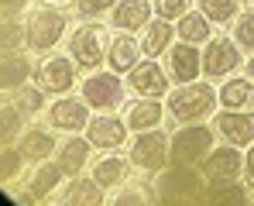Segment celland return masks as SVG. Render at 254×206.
I'll list each match as a JSON object with an SVG mask.
<instances>
[{
    "label": "cell",
    "instance_id": "6da1fadb",
    "mask_svg": "<svg viewBox=\"0 0 254 206\" xmlns=\"http://www.w3.org/2000/svg\"><path fill=\"white\" fill-rule=\"evenodd\" d=\"M206 175L199 165L169 162L162 172L151 175V193L155 203H199L206 196Z\"/></svg>",
    "mask_w": 254,
    "mask_h": 206
},
{
    "label": "cell",
    "instance_id": "7a4b0ae2",
    "mask_svg": "<svg viewBox=\"0 0 254 206\" xmlns=\"http://www.w3.org/2000/svg\"><path fill=\"white\" fill-rule=\"evenodd\" d=\"M216 107H220V89L203 79L182 82V86L169 89V96H165V110H169V117L175 124L206 121V117L216 114Z\"/></svg>",
    "mask_w": 254,
    "mask_h": 206
},
{
    "label": "cell",
    "instance_id": "3957f363",
    "mask_svg": "<svg viewBox=\"0 0 254 206\" xmlns=\"http://www.w3.org/2000/svg\"><path fill=\"white\" fill-rule=\"evenodd\" d=\"M69 35H72V21L65 14V7L45 3L38 10H31V17H28V52L48 55V52H55Z\"/></svg>",
    "mask_w": 254,
    "mask_h": 206
},
{
    "label": "cell",
    "instance_id": "277c9868",
    "mask_svg": "<svg viewBox=\"0 0 254 206\" xmlns=\"http://www.w3.org/2000/svg\"><path fill=\"white\" fill-rule=\"evenodd\" d=\"M124 93H127V79L121 72H114L110 66L107 69H89L83 76V86H79V96L89 103V110H96V114H117V110H124Z\"/></svg>",
    "mask_w": 254,
    "mask_h": 206
},
{
    "label": "cell",
    "instance_id": "5b68a950",
    "mask_svg": "<svg viewBox=\"0 0 254 206\" xmlns=\"http://www.w3.org/2000/svg\"><path fill=\"white\" fill-rule=\"evenodd\" d=\"M127 158L130 168H137L141 175H155L172 162V137L162 127L134 131V141H127Z\"/></svg>",
    "mask_w": 254,
    "mask_h": 206
},
{
    "label": "cell",
    "instance_id": "8992f818",
    "mask_svg": "<svg viewBox=\"0 0 254 206\" xmlns=\"http://www.w3.org/2000/svg\"><path fill=\"white\" fill-rule=\"evenodd\" d=\"M172 137V162H182V165H199L213 148H216V127L203 121H192V124H182L169 134Z\"/></svg>",
    "mask_w": 254,
    "mask_h": 206
},
{
    "label": "cell",
    "instance_id": "52a82bcc",
    "mask_svg": "<svg viewBox=\"0 0 254 206\" xmlns=\"http://www.w3.org/2000/svg\"><path fill=\"white\" fill-rule=\"evenodd\" d=\"M35 82L42 86L48 96H65L76 89L79 82V66L72 55H62V52H48L38 59L35 66Z\"/></svg>",
    "mask_w": 254,
    "mask_h": 206
},
{
    "label": "cell",
    "instance_id": "ba28073f",
    "mask_svg": "<svg viewBox=\"0 0 254 206\" xmlns=\"http://www.w3.org/2000/svg\"><path fill=\"white\" fill-rule=\"evenodd\" d=\"M107 45H110V31L96 21H86L79 28H72L69 35V55L76 59L79 69H100L107 62Z\"/></svg>",
    "mask_w": 254,
    "mask_h": 206
},
{
    "label": "cell",
    "instance_id": "9c48e42d",
    "mask_svg": "<svg viewBox=\"0 0 254 206\" xmlns=\"http://www.w3.org/2000/svg\"><path fill=\"white\" fill-rule=\"evenodd\" d=\"M244 66V48L234 38H210L203 45V76L206 79H227Z\"/></svg>",
    "mask_w": 254,
    "mask_h": 206
},
{
    "label": "cell",
    "instance_id": "30bf717a",
    "mask_svg": "<svg viewBox=\"0 0 254 206\" xmlns=\"http://www.w3.org/2000/svg\"><path fill=\"white\" fill-rule=\"evenodd\" d=\"M165 69H169V76L175 86H182V82H196L203 76V48L199 45H192V41H175L169 52H165Z\"/></svg>",
    "mask_w": 254,
    "mask_h": 206
},
{
    "label": "cell",
    "instance_id": "8fae6325",
    "mask_svg": "<svg viewBox=\"0 0 254 206\" xmlns=\"http://www.w3.org/2000/svg\"><path fill=\"white\" fill-rule=\"evenodd\" d=\"M127 79V89L134 96H169V86H172V76L165 66H158L155 59H141L130 72L124 76Z\"/></svg>",
    "mask_w": 254,
    "mask_h": 206
},
{
    "label": "cell",
    "instance_id": "7c38bea8",
    "mask_svg": "<svg viewBox=\"0 0 254 206\" xmlns=\"http://www.w3.org/2000/svg\"><path fill=\"white\" fill-rule=\"evenodd\" d=\"M89 121H93V117H89V103H86L83 96H59V100L48 103V110H45V124H52V127L62 131V134H76V131H83Z\"/></svg>",
    "mask_w": 254,
    "mask_h": 206
},
{
    "label": "cell",
    "instance_id": "4fadbf2b",
    "mask_svg": "<svg viewBox=\"0 0 254 206\" xmlns=\"http://www.w3.org/2000/svg\"><path fill=\"white\" fill-rule=\"evenodd\" d=\"M206 182H230V179H244V151L237 144H220L199 162Z\"/></svg>",
    "mask_w": 254,
    "mask_h": 206
},
{
    "label": "cell",
    "instance_id": "5bb4252c",
    "mask_svg": "<svg viewBox=\"0 0 254 206\" xmlns=\"http://www.w3.org/2000/svg\"><path fill=\"white\" fill-rule=\"evenodd\" d=\"M127 131H130L127 121L124 117H114V114H96L93 121L86 124V137L100 151H121V148H127Z\"/></svg>",
    "mask_w": 254,
    "mask_h": 206
},
{
    "label": "cell",
    "instance_id": "9a60e30c",
    "mask_svg": "<svg viewBox=\"0 0 254 206\" xmlns=\"http://www.w3.org/2000/svg\"><path fill=\"white\" fill-rule=\"evenodd\" d=\"M55 134H59V131H55L52 124H28L14 144L24 151V158L31 165H38V162L52 158V155L59 151V137H55Z\"/></svg>",
    "mask_w": 254,
    "mask_h": 206
},
{
    "label": "cell",
    "instance_id": "2e32d148",
    "mask_svg": "<svg viewBox=\"0 0 254 206\" xmlns=\"http://www.w3.org/2000/svg\"><path fill=\"white\" fill-rule=\"evenodd\" d=\"M213 127L227 144H237V148L254 144V114H248V110H227L223 107L213 117Z\"/></svg>",
    "mask_w": 254,
    "mask_h": 206
},
{
    "label": "cell",
    "instance_id": "e0dca14e",
    "mask_svg": "<svg viewBox=\"0 0 254 206\" xmlns=\"http://www.w3.org/2000/svg\"><path fill=\"white\" fill-rule=\"evenodd\" d=\"M151 14H155V3L151 0H117V7L107 17H110V28L114 31L137 35V31H144L151 24Z\"/></svg>",
    "mask_w": 254,
    "mask_h": 206
},
{
    "label": "cell",
    "instance_id": "ac0fdd59",
    "mask_svg": "<svg viewBox=\"0 0 254 206\" xmlns=\"http://www.w3.org/2000/svg\"><path fill=\"white\" fill-rule=\"evenodd\" d=\"M35 79V62H31V55L28 52H3V59H0V86H3V96H10V93H17L21 86H28V82Z\"/></svg>",
    "mask_w": 254,
    "mask_h": 206
},
{
    "label": "cell",
    "instance_id": "d6986e66",
    "mask_svg": "<svg viewBox=\"0 0 254 206\" xmlns=\"http://www.w3.org/2000/svg\"><path fill=\"white\" fill-rule=\"evenodd\" d=\"M55 162L62 165L69 175H83L86 168L93 165V141H89V137H83L79 131H76V134H69L65 141H59Z\"/></svg>",
    "mask_w": 254,
    "mask_h": 206
},
{
    "label": "cell",
    "instance_id": "ffe728a7",
    "mask_svg": "<svg viewBox=\"0 0 254 206\" xmlns=\"http://www.w3.org/2000/svg\"><path fill=\"white\" fill-rule=\"evenodd\" d=\"M165 103L158 100V96H137V100H130L124 103V117L127 127L130 131H151V127H158V124L165 121Z\"/></svg>",
    "mask_w": 254,
    "mask_h": 206
},
{
    "label": "cell",
    "instance_id": "44dd1931",
    "mask_svg": "<svg viewBox=\"0 0 254 206\" xmlns=\"http://www.w3.org/2000/svg\"><path fill=\"white\" fill-rule=\"evenodd\" d=\"M141 41L134 38V35H127V31H117V35H110V45H107V66L114 69V72H121L127 76L137 62H141Z\"/></svg>",
    "mask_w": 254,
    "mask_h": 206
},
{
    "label": "cell",
    "instance_id": "7402d4cb",
    "mask_svg": "<svg viewBox=\"0 0 254 206\" xmlns=\"http://www.w3.org/2000/svg\"><path fill=\"white\" fill-rule=\"evenodd\" d=\"M127 172H130V158H127V155H114V151H103L96 162L89 165V175H93L107 193H114V189L124 186Z\"/></svg>",
    "mask_w": 254,
    "mask_h": 206
},
{
    "label": "cell",
    "instance_id": "603a6c76",
    "mask_svg": "<svg viewBox=\"0 0 254 206\" xmlns=\"http://www.w3.org/2000/svg\"><path fill=\"white\" fill-rule=\"evenodd\" d=\"M179 38V31H175V21L169 17H151V24L141 31V52L148 55V59H158V55H165L172 45Z\"/></svg>",
    "mask_w": 254,
    "mask_h": 206
},
{
    "label": "cell",
    "instance_id": "cb8c5ba5",
    "mask_svg": "<svg viewBox=\"0 0 254 206\" xmlns=\"http://www.w3.org/2000/svg\"><path fill=\"white\" fill-rule=\"evenodd\" d=\"M65 175H69V172H65L59 162L45 158V162L35 165V172H31V179H28V186H31V193L38 196V203H45V200H52V196H59V193H62V179H65Z\"/></svg>",
    "mask_w": 254,
    "mask_h": 206
},
{
    "label": "cell",
    "instance_id": "d4e9b609",
    "mask_svg": "<svg viewBox=\"0 0 254 206\" xmlns=\"http://www.w3.org/2000/svg\"><path fill=\"white\" fill-rule=\"evenodd\" d=\"M59 200L65 206H100L103 200H107V189L89 175V179H83V175H69V182H65V189L59 193Z\"/></svg>",
    "mask_w": 254,
    "mask_h": 206
},
{
    "label": "cell",
    "instance_id": "484cf974",
    "mask_svg": "<svg viewBox=\"0 0 254 206\" xmlns=\"http://www.w3.org/2000/svg\"><path fill=\"white\" fill-rule=\"evenodd\" d=\"M254 103V79L251 76H227L220 82V107L227 110H248Z\"/></svg>",
    "mask_w": 254,
    "mask_h": 206
},
{
    "label": "cell",
    "instance_id": "4316f807",
    "mask_svg": "<svg viewBox=\"0 0 254 206\" xmlns=\"http://www.w3.org/2000/svg\"><path fill=\"white\" fill-rule=\"evenodd\" d=\"M203 203H251V182L248 179H230V182H210Z\"/></svg>",
    "mask_w": 254,
    "mask_h": 206
},
{
    "label": "cell",
    "instance_id": "83f0119b",
    "mask_svg": "<svg viewBox=\"0 0 254 206\" xmlns=\"http://www.w3.org/2000/svg\"><path fill=\"white\" fill-rule=\"evenodd\" d=\"M175 31L182 41H192V45H206L213 38V21L203 14V10H189L175 21Z\"/></svg>",
    "mask_w": 254,
    "mask_h": 206
},
{
    "label": "cell",
    "instance_id": "f1b7e54d",
    "mask_svg": "<svg viewBox=\"0 0 254 206\" xmlns=\"http://www.w3.org/2000/svg\"><path fill=\"white\" fill-rule=\"evenodd\" d=\"M24 127H28V117H24V114L17 110V103L7 96L3 107H0V144H14Z\"/></svg>",
    "mask_w": 254,
    "mask_h": 206
},
{
    "label": "cell",
    "instance_id": "f546056e",
    "mask_svg": "<svg viewBox=\"0 0 254 206\" xmlns=\"http://www.w3.org/2000/svg\"><path fill=\"white\" fill-rule=\"evenodd\" d=\"M45 96H48V93H45V89L38 86V82H28V86H21L17 93H10V100L17 103V110H21V114H24L28 121L48 110V103H45Z\"/></svg>",
    "mask_w": 254,
    "mask_h": 206
},
{
    "label": "cell",
    "instance_id": "4dcf8cb0",
    "mask_svg": "<svg viewBox=\"0 0 254 206\" xmlns=\"http://www.w3.org/2000/svg\"><path fill=\"white\" fill-rule=\"evenodd\" d=\"M28 158H24V151L17 148V144H3L0 148V182L3 186H14L21 175H24V168H28Z\"/></svg>",
    "mask_w": 254,
    "mask_h": 206
},
{
    "label": "cell",
    "instance_id": "1f68e13d",
    "mask_svg": "<svg viewBox=\"0 0 254 206\" xmlns=\"http://www.w3.org/2000/svg\"><path fill=\"white\" fill-rule=\"evenodd\" d=\"M196 3H199V10L210 17L213 24H220V28L234 24L237 14L244 10V0H196Z\"/></svg>",
    "mask_w": 254,
    "mask_h": 206
},
{
    "label": "cell",
    "instance_id": "d6a6232c",
    "mask_svg": "<svg viewBox=\"0 0 254 206\" xmlns=\"http://www.w3.org/2000/svg\"><path fill=\"white\" fill-rule=\"evenodd\" d=\"M0 48H3V52L28 48V21H21V17H3V21H0Z\"/></svg>",
    "mask_w": 254,
    "mask_h": 206
},
{
    "label": "cell",
    "instance_id": "836d02e7",
    "mask_svg": "<svg viewBox=\"0 0 254 206\" xmlns=\"http://www.w3.org/2000/svg\"><path fill=\"white\" fill-rule=\"evenodd\" d=\"M110 203L114 206H144V203H155V193H151V186H137V182H124L121 189H114V196H110Z\"/></svg>",
    "mask_w": 254,
    "mask_h": 206
},
{
    "label": "cell",
    "instance_id": "e575fe53",
    "mask_svg": "<svg viewBox=\"0 0 254 206\" xmlns=\"http://www.w3.org/2000/svg\"><path fill=\"white\" fill-rule=\"evenodd\" d=\"M230 38L237 41L248 55H254V7L237 14V21L230 24Z\"/></svg>",
    "mask_w": 254,
    "mask_h": 206
},
{
    "label": "cell",
    "instance_id": "d590c367",
    "mask_svg": "<svg viewBox=\"0 0 254 206\" xmlns=\"http://www.w3.org/2000/svg\"><path fill=\"white\" fill-rule=\"evenodd\" d=\"M72 7H76V14L83 21H96V17H107L117 7V0H76Z\"/></svg>",
    "mask_w": 254,
    "mask_h": 206
},
{
    "label": "cell",
    "instance_id": "8d00e7d4",
    "mask_svg": "<svg viewBox=\"0 0 254 206\" xmlns=\"http://www.w3.org/2000/svg\"><path fill=\"white\" fill-rule=\"evenodd\" d=\"M151 3H155V14L169 17V21H179L182 14L192 10V0H151Z\"/></svg>",
    "mask_w": 254,
    "mask_h": 206
},
{
    "label": "cell",
    "instance_id": "74e56055",
    "mask_svg": "<svg viewBox=\"0 0 254 206\" xmlns=\"http://www.w3.org/2000/svg\"><path fill=\"white\" fill-rule=\"evenodd\" d=\"M31 3H35V0H0V14H3V17H21Z\"/></svg>",
    "mask_w": 254,
    "mask_h": 206
},
{
    "label": "cell",
    "instance_id": "f35d334b",
    "mask_svg": "<svg viewBox=\"0 0 254 206\" xmlns=\"http://www.w3.org/2000/svg\"><path fill=\"white\" fill-rule=\"evenodd\" d=\"M244 179L254 186V144H248V155H244Z\"/></svg>",
    "mask_w": 254,
    "mask_h": 206
},
{
    "label": "cell",
    "instance_id": "ab89813d",
    "mask_svg": "<svg viewBox=\"0 0 254 206\" xmlns=\"http://www.w3.org/2000/svg\"><path fill=\"white\" fill-rule=\"evenodd\" d=\"M42 3H52V7H69V3H76V0H42Z\"/></svg>",
    "mask_w": 254,
    "mask_h": 206
},
{
    "label": "cell",
    "instance_id": "60d3db41",
    "mask_svg": "<svg viewBox=\"0 0 254 206\" xmlns=\"http://www.w3.org/2000/svg\"><path fill=\"white\" fill-rule=\"evenodd\" d=\"M248 76H251V79H254V55H251V59H248Z\"/></svg>",
    "mask_w": 254,
    "mask_h": 206
},
{
    "label": "cell",
    "instance_id": "b9f144b4",
    "mask_svg": "<svg viewBox=\"0 0 254 206\" xmlns=\"http://www.w3.org/2000/svg\"><path fill=\"white\" fill-rule=\"evenodd\" d=\"M244 3H248V7H254V0H244Z\"/></svg>",
    "mask_w": 254,
    "mask_h": 206
},
{
    "label": "cell",
    "instance_id": "7bdbcfd3",
    "mask_svg": "<svg viewBox=\"0 0 254 206\" xmlns=\"http://www.w3.org/2000/svg\"><path fill=\"white\" fill-rule=\"evenodd\" d=\"M251 114H254V103H251Z\"/></svg>",
    "mask_w": 254,
    "mask_h": 206
},
{
    "label": "cell",
    "instance_id": "ee69618b",
    "mask_svg": "<svg viewBox=\"0 0 254 206\" xmlns=\"http://www.w3.org/2000/svg\"><path fill=\"white\" fill-rule=\"evenodd\" d=\"M251 203H254V196H251Z\"/></svg>",
    "mask_w": 254,
    "mask_h": 206
}]
</instances>
